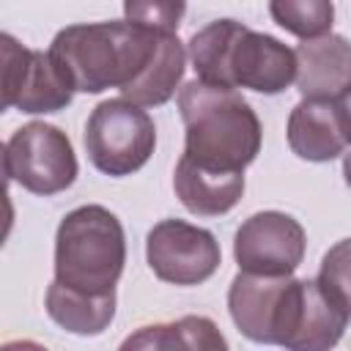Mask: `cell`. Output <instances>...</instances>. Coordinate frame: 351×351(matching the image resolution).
<instances>
[{"label":"cell","mask_w":351,"mask_h":351,"mask_svg":"<svg viewBox=\"0 0 351 351\" xmlns=\"http://www.w3.org/2000/svg\"><path fill=\"white\" fill-rule=\"evenodd\" d=\"M343 178H346V184L351 186V151L343 154Z\"/></svg>","instance_id":"22"},{"label":"cell","mask_w":351,"mask_h":351,"mask_svg":"<svg viewBox=\"0 0 351 351\" xmlns=\"http://www.w3.org/2000/svg\"><path fill=\"white\" fill-rule=\"evenodd\" d=\"M118 351H230L219 326L206 315H181L134 329Z\"/></svg>","instance_id":"14"},{"label":"cell","mask_w":351,"mask_h":351,"mask_svg":"<svg viewBox=\"0 0 351 351\" xmlns=\"http://www.w3.org/2000/svg\"><path fill=\"white\" fill-rule=\"evenodd\" d=\"M186 55L197 80L206 85L274 96L296 82V52L280 38L236 19H214L195 30Z\"/></svg>","instance_id":"2"},{"label":"cell","mask_w":351,"mask_h":351,"mask_svg":"<svg viewBox=\"0 0 351 351\" xmlns=\"http://www.w3.org/2000/svg\"><path fill=\"white\" fill-rule=\"evenodd\" d=\"M126 266L121 219L96 203L69 211L55 233V280L90 296L115 293Z\"/></svg>","instance_id":"4"},{"label":"cell","mask_w":351,"mask_h":351,"mask_svg":"<svg viewBox=\"0 0 351 351\" xmlns=\"http://www.w3.org/2000/svg\"><path fill=\"white\" fill-rule=\"evenodd\" d=\"M165 36L170 33L126 19L85 22L58 30L47 52L74 93H101L107 88H118L126 96L156 60Z\"/></svg>","instance_id":"1"},{"label":"cell","mask_w":351,"mask_h":351,"mask_svg":"<svg viewBox=\"0 0 351 351\" xmlns=\"http://www.w3.org/2000/svg\"><path fill=\"white\" fill-rule=\"evenodd\" d=\"M318 282L351 313V239H343L324 252Z\"/></svg>","instance_id":"18"},{"label":"cell","mask_w":351,"mask_h":351,"mask_svg":"<svg viewBox=\"0 0 351 351\" xmlns=\"http://www.w3.org/2000/svg\"><path fill=\"white\" fill-rule=\"evenodd\" d=\"M178 112L186 129L184 159L195 167L244 176L263 143V129L250 101L230 88L186 82L178 90Z\"/></svg>","instance_id":"3"},{"label":"cell","mask_w":351,"mask_h":351,"mask_svg":"<svg viewBox=\"0 0 351 351\" xmlns=\"http://www.w3.org/2000/svg\"><path fill=\"white\" fill-rule=\"evenodd\" d=\"M288 145L307 162L337 159L348 145L337 101L302 99L288 115Z\"/></svg>","instance_id":"13"},{"label":"cell","mask_w":351,"mask_h":351,"mask_svg":"<svg viewBox=\"0 0 351 351\" xmlns=\"http://www.w3.org/2000/svg\"><path fill=\"white\" fill-rule=\"evenodd\" d=\"M0 69H3V110L22 112H58L71 104L74 88L55 66L49 52L27 49L11 33H0Z\"/></svg>","instance_id":"7"},{"label":"cell","mask_w":351,"mask_h":351,"mask_svg":"<svg viewBox=\"0 0 351 351\" xmlns=\"http://www.w3.org/2000/svg\"><path fill=\"white\" fill-rule=\"evenodd\" d=\"M304 228L285 211H258L233 236L239 271L261 277H291L304 258Z\"/></svg>","instance_id":"9"},{"label":"cell","mask_w":351,"mask_h":351,"mask_svg":"<svg viewBox=\"0 0 351 351\" xmlns=\"http://www.w3.org/2000/svg\"><path fill=\"white\" fill-rule=\"evenodd\" d=\"M151 271L170 285H200L222 263L219 241L211 230L184 219H162L145 236Z\"/></svg>","instance_id":"8"},{"label":"cell","mask_w":351,"mask_h":351,"mask_svg":"<svg viewBox=\"0 0 351 351\" xmlns=\"http://www.w3.org/2000/svg\"><path fill=\"white\" fill-rule=\"evenodd\" d=\"M0 351H49V348L36 340H8V343H3Z\"/></svg>","instance_id":"21"},{"label":"cell","mask_w":351,"mask_h":351,"mask_svg":"<svg viewBox=\"0 0 351 351\" xmlns=\"http://www.w3.org/2000/svg\"><path fill=\"white\" fill-rule=\"evenodd\" d=\"M3 167L11 184L44 197L66 192L80 170L69 134L44 121H30L5 140Z\"/></svg>","instance_id":"6"},{"label":"cell","mask_w":351,"mask_h":351,"mask_svg":"<svg viewBox=\"0 0 351 351\" xmlns=\"http://www.w3.org/2000/svg\"><path fill=\"white\" fill-rule=\"evenodd\" d=\"M348 321H351V313L318 282V277H302L293 324L282 348L285 351H332L340 343Z\"/></svg>","instance_id":"11"},{"label":"cell","mask_w":351,"mask_h":351,"mask_svg":"<svg viewBox=\"0 0 351 351\" xmlns=\"http://www.w3.org/2000/svg\"><path fill=\"white\" fill-rule=\"evenodd\" d=\"M184 11H186L184 3H126L123 5L126 22L162 30V33H176Z\"/></svg>","instance_id":"19"},{"label":"cell","mask_w":351,"mask_h":351,"mask_svg":"<svg viewBox=\"0 0 351 351\" xmlns=\"http://www.w3.org/2000/svg\"><path fill=\"white\" fill-rule=\"evenodd\" d=\"M269 14L282 30L310 41L332 33L335 5L329 0H274L269 3Z\"/></svg>","instance_id":"17"},{"label":"cell","mask_w":351,"mask_h":351,"mask_svg":"<svg viewBox=\"0 0 351 351\" xmlns=\"http://www.w3.org/2000/svg\"><path fill=\"white\" fill-rule=\"evenodd\" d=\"M293 277H261L239 271L228 291V310L239 332L263 346H280Z\"/></svg>","instance_id":"10"},{"label":"cell","mask_w":351,"mask_h":351,"mask_svg":"<svg viewBox=\"0 0 351 351\" xmlns=\"http://www.w3.org/2000/svg\"><path fill=\"white\" fill-rule=\"evenodd\" d=\"M337 107H340V118H343V129H346V140L351 145V90L343 93L337 99Z\"/></svg>","instance_id":"20"},{"label":"cell","mask_w":351,"mask_h":351,"mask_svg":"<svg viewBox=\"0 0 351 351\" xmlns=\"http://www.w3.org/2000/svg\"><path fill=\"white\" fill-rule=\"evenodd\" d=\"M296 88L302 99L337 101L351 90V41L326 33L302 41L296 49Z\"/></svg>","instance_id":"12"},{"label":"cell","mask_w":351,"mask_h":351,"mask_svg":"<svg viewBox=\"0 0 351 351\" xmlns=\"http://www.w3.org/2000/svg\"><path fill=\"white\" fill-rule=\"evenodd\" d=\"M47 315L71 335L93 337L101 335L115 318V293L90 296L60 285L58 280L47 288Z\"/></svg>","instance_id":"16"},{"label":"cell","mask_w":351,"mask_h":351,"mask_svg":"<svg viewBox=\"0 0 351 351\" xmlns=\"http://www.w3.org/2000/svg\"><path fill=\"white\" fill-rule=\"evenodd\" d=\"M156 148V126L151 115L121 99H104L85 123V151L104 176L123 178L137 173Z\"/></svg>","instance_id":"5"},{"label":"cell","mask_w":351,"mask_h":351,"mask_svg":"<svg viewBox=\"0 0 351 351\" xmlns=\"http://www.w3.org/2000/svg\"><path fill=\"white\" fill-rule=\"evenodd\" d=\"M173 189L186 211L197 217H219V214H228L241 200L244 176L241 173L236 176L211 173V170L189 165L181 156L173 173Z\"/></svg>","instance_id":"15"}]
</instances>
